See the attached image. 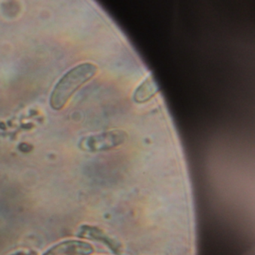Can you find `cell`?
<instances>
[{
	"label": "cell",
	"mask_w": 255,
	"mask_h": 255,
	"mask_svg": "<svg viewBox=\"0 0 255 255\" xmlns=\"http://www.w3.org/2000/svg\"><path fill=\"white\" fill-rule=\"evenodd\" d=\"M98 71V67L89 62L70 70L58 82L52 92L50 99L52 108L55 110L63 108L76 91L93 78Z\"/></svg>",
	"instance_id": "1"
},
{
	"label": "cell",
	"mask_w": 255,
	"mask_h": 255,
	"mask_svg": "<svg viewBox=\"0 0 255 255\" xmlns=\"http://www.w3.org/2000/svg\"><path fill=\"white\" fill-rule=\"evenodd\" d=\"M128 138V133L125 131L113 129L85 137L80 141V147L86 151H105L122 145Z\"/></svg>",
	"instance_id": "2"
},
{
	"label": "cell",
	"mask_w": 255,
	"mask_h": 255,
	"mask_svg": "<svg viewBox=\"0 0 255 255\" xmlns=\"http://www.w3.org/2000/svg\"><path fill=\"white\" fill-rule=\"evenodd\" d=\"M93 246L81 240H66L55 245L43 255H92Z\"/></svg>",
	"instance_id": "3"
},
{
	"label": "cell",
	"mask_w": 255,
	"mask_h": 255,
	"mask_svg": "<svg viewBox=\"0 0 255 255\" xmlns=\"http://www.w3.org/2000/svg\"><path fill=\"white\" fill-rule=\"evenodd\" d=\"M159 92L157 84L153 77L146 79L135 90L133 99L138 104H144L153 98Z\"/></svg>",
	"instance_id": "4"
}]
</instances>
